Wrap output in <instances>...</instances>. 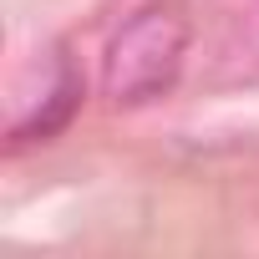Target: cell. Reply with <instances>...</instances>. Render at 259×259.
Segmentation results:
<instances>
[{
	"mask_svg": "<svg viewBox=\"0 0 259 259\" xmlns=\"http://www.w3.org/2000/svg\"><path fill=\"white\" fill-rule=\"evenodd\" d=\"M188 51V21L178 6H153L122 26V36L107 51V92L117 102H153L178 81Z\"/></svg>",
	"mask_w": 259,
	"mask_h": 259,
	"instance_id": "cell-1",
	"label": "cell"
}]
</instances>
